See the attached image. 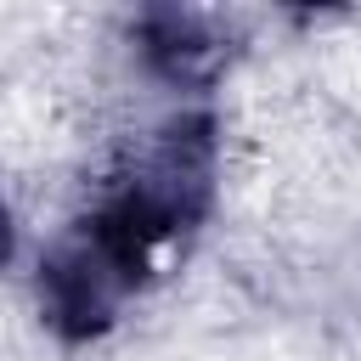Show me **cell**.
I'll list each match as a JSON object with an SVG mask.
<instances>
[{
  "label": "cell",
  "mask_w": 361,
  "mask_h": 361,
  "mask_svg": "<svg viewBox=\"0 0 361 361\" xmlns=\"http://www.w3.org/2000/svg\"><path fill=\"white\" fill-rule=\"evenodd\" d=\"M209 124L203 118H175L141 158L124 169L85 220H73L51 259H45V288H51V316L68 333H96L118 299L152 271V254L203 209L209 197Z\"/></svg>",
  "instance_id": "1"
}]
</instances>
